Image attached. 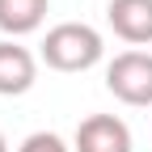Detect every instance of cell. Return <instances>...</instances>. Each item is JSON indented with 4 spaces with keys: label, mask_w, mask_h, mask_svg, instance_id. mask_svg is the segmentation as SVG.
Segmentation results:
<instances>
[{
    "label": "cell",
    "mask_w": 152,
    "mask_h": 152,
    "mask_svg": "<svg viewBox=\"0 0 152 152\" xmlns=\"http://www.w3.org/2000/svg\"><path fill=\"white\" fill-rule=\"evenodd\" d=\"M102 34L85 21H59L42 38V64L55 72H85L102 59Z\"/></svg>",
    "instance_id": "obj_1"
},
{
    "label": "cell",
    "mask_w": 152,
    "mask_h": 152,
    "mask_svg": "<svg viewBox=\"0 0 152 152\" xmlns=\"http://www.w3.org/2000/svg\"><path fill=\"white\" fill-rule=\"evenodd\" d=\"M106 89L127 106H152V55L148 51H123L106 68Z\"/></svg>",
    "instance_id": "obj_2"
},
{
    "label": "cell",
    "mask_w": 152,
    "mask_h": 152,
    "mask_svg": "<svg viewBox=\"0 0 152 152\" xmlns=\"http://www.w3.org/2000/svg\"><path fill=\"white\" fill-rule=\"evenodd\" d=\"M76 152H131V127L114 114H89L76 127Z\"/></svg>",
    "instance_id": "obj_3"
},
{
    "label": "cell",
    "mask_w": 152,
    "mask_h": 152,
    "mask_svg": "<svg viewBox=\"0 0 152 152\" xmlns=\"http://www.w3.org/2000/svg\"><path fill=\"white\" fill-rule=\"evenodd\" d=\"M106 21L123 42L144 47V42H152V0H110Z\"/></svg>",
    "instance_id": "obj_4"
},
{
    "label": "cell",
    "mask_w": 152,
    "mask_h": 152,
    "mask_svg": "<svg viewBox=\"0 0 152 152\" xmlns=\"http://www.w3.org/2000/svg\"><path fill=\"white\" fill-rule=\"evenodd\" d=\"M38 76V59L17 47V42H0V97H21Z\"/></svg>",
    "instance_id": "obj_5"
},
{
    "label": "cell",
    "mask_w": 152,
    "mask_h": 152,
    "mask_svg": "<svg viewBox=\"0 0 152 152\" xmlns=\"http://www.w3.org/2000/svg\"><path fill=\"white\" fill-rule=\"evenodd\" d=\"M47 4L51 0H0V30L21 38V34H34L47 17Z\"/></svg>",
    "instance_id": "obj_6"
},
{
    "label": "cell",
    "mask_w": 152,
    "mask_h": 152,
    "mask_svg": "<svg viewBox=\"0 0 152 152\" xmlns=\"http://www.w3.org/2000/svg\"><path fill=\"white\" fill-rule=\"evenodd\" d=\"M17 152H68V144L55 135V131H34V135L21 140V148Z\"/></svg>",
    "instance_id": "obj_7"
},
{
    "label": "cell",
    "mask_w": 152,
    "mask_h": 152,
    "mask_svg": "<svg viewBox=\"0 0 152 152\" xmlns=\"http://www.w3.org/2000/svg\"><path fill=\"white\" fill-rule=\"evenodd\" d=\"M0 152H9V144H4V135H0Z\"/></svg>",
    "instance_id": "obj_8"
}]
</instances>
